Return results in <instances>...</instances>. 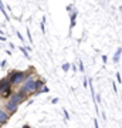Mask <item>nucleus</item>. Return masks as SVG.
Instances as JSON below:
<instances>
[{
    "instance_id": "nucleus-9",
    "label": "nucleus",
    "mask_w": 122,
    "mask_h": 128,
    "mask_svg": "<svg viewBox=\"0 0 122 128\" xmlns=\"http://www.w3.org/2000/svg\"><path fill=\"white\" fill-rule=\"evenodd\" d=\"M68 68H70V64H67V63H65V64L63 66V70H64V71H68Z\"/></svg>"
},
{
    "instance_id": "nucleus-8",
    "label": "nucleus",
    "mask_w": 122,
    "mask_h": 128,
    "mask_svg": "<svg viewBox=\"0 0 122 128\" xmlns=\"http://www.w3.org/2000/svg\"><path fill=\"white\" fill-rule=\"evenodd\" d=\"M0 10L3 12V14H4V16H6V18H9V16H7V13H6V12H4V6H3V3H0Z\"/></svg>"
},
{
    "instance_id": "nucleus-6",
    "label": "nucleus",
    "mask_w": 122,
    "mask_h": 128,
    "mask_svg": "<svg viewBox=\"0 0 122 128\" xmlns=\"http://www.w3.org/2000/svg\"><path fill=\"white\" fill-rule=\"evenodd\" d=\"M45 81H43V80H38V81H36V84H34V90L36 91H40L41 87H44Z\"/></svg>"
},
{
    "instance_id": "nucleus-2",
    "label": "nucleus",
    "mask_w": 122,
    "mask_h": 128,
    "mask_svg": "<svg viewBox=\"0 0 122 128\" xmlns=\"http://www.w3.org/2000/svg\"><path fill=\"white\" fill-rule=\"evenodd\" d=\"M24 90H21V91H18V92H14V94H11V96H10V101H11V102H13V104H16L17 105L18 102H21L23 100H24V98H26V94H24Z\"/></svg>"
},
{
    "instance_id": "nucleus-10",
    "label": "nucleus",
    "mask_w": 122,
    "mask_h": 128,
    "mask_svg": "<svg viewBox=\"0 0 122 128\" xmlns=\"http://www.w3.org/2000/svg\"><path fill=\"white\" fill-rule=\"evenodd\" d=\"M80 71H84V66H82V63H80Z\"/></svg>"
},
{
    "instance_id": "nucleus-12",
    "label": "nucleus",
    "mask_w": 122,
    "mask_h": 128,
    "mask_svg": "<svg viewBox=\"0 0 122 128\" xmlns=\"http://www.w3.org/2000/svg\"><path fill=\"white\" fill-rule=\"evenodd\" d=\"M23 128H30V127H28V125H24V127H23Z\"/></svg>"
},
{
    "instance_id": "nucleus-1",
    "label": "nucleus",
    "mask_w": 122,
    "mask_h": 128,
    "mask_svg": "<svg viewBox=\"0 0 122 128\" xmlns=\"http://www.w3.org/2000/svg\"><path fill=\"white\" fill-rule=\"evenodd\" d=\"M24 76L26 74L21 73V71H13L9 77V84H18V82H21L24 80Z\"/></svg>"
},
{
    "instance_id": "nucleus-5",
    "label": "nucleus",
    "mask_w": 122,
    "mask_h": 128,
    "mask_svg": "<svg viewBox=\"0 0 122 128\" xmlns=\"http://www.w3.org/2000/svg\"><path fill=\"white\" fill-rule=\"evenodd\" d=\"M7 110H9L10 112H16V111H17V105L13 104L11 101H9V102H7Z\"/></svg>"
},
{
    "instance_id": "nucleus-7",
    "label": "nucleus",
    "mask_w": 122,
    "mask_h": 128,
    "mask_svg": "<svg viewBox=\"0 0 122 128\" xmlns=\"http://www.w3.org/2000/svg\"><path fill=\"white\" fill-rule=\"evenodd\" d=\"M121 53H122V50L118 48L117 53H115V56H114V63H119V60H121Z\"/></svg>"
},
{
    "instance_id": "nucleus-3",
    "label": "nucleus",
    "mask_w": 122,
    "mask_h": 128,
    "mask_svg": "<svg viewBox=\"0 0 122 128\" xmlns=\"http://www.w3.org/2000/svg\"><path fill=\"white\" fill-rule=\"evenodd\" d=\"M34 84H36V80L31 77H27L26 78V82H24V86H23V90L26 92H30V91H36L34 90Z\"/></svg>"
},
{
    "instance_id": "nucleus-14",
    "label": "nucleus",
    "mask_w": 122,
    "mask_h": 128,
    "mask_svg": "<svg viewBox=\"0 0 122 128\" xmlns=\"http://www.w3.org/2000/svg\"><path fill=\"white\" fill-rule=\"evenodd\" d=\"M0 125H1V122H0Z\"/></svg>"
},
{
    "instance_id": "nucleus-4",
    "label": "nucleus",
    "mask_w": 122,
    "mask_h": 128,
    "mask_svg": "<svg viewBox=\"0 0 122 128\" xmlns=\"http://www.w3.org/2000/svg\"><path fill=\"white\" fill-rule=\"evenodd\" d=\"M7 120H9V114L0 108V122H1V124H3V122H7Z\"/></svg>"
},
{
    "instance_id": "nucleus-11",
    "label": "nucleus",
    "mask_w": 122,
    "mask_h": 128,
    "mask_svg": "<svg viewBox=\"0 0 122 128\" xmlns=\"http://www.w3.org/2000/svg\"><path fill=\"white\" fill-rule=\"evenodd\" d=\"M94 124H95V128H98V122H97V120L94 121Z\"/></svg>"
},
{
    "instance_id": "nucleus-13",
    "label": "nucleus",
    "mask_w": 122,
    "mask_h": 128,
    "mask_svg": "<svg viewBox=\"0 0 122 128\" xmlns=\"http://www.w3.org/2000/svg\"><path fill=\"white\" fill-rule=\"evenodd\" d=\"M1 94H3V92H1V90H0V97H1Z\"/></svg>"
}]
</instances>
